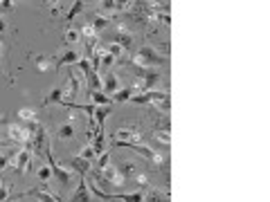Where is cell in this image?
<instances>
[{
    "label": "cell",
    "instance_id": "5",
    "mask_svg": "<svg viewBox=\"0 0 270 202\" xmlns=\"http://www.w3.org/2000/svg\"><path fill=\"white\" fill-rule=\"evenodd\" d=\"M45 159L50 162V171L54 173V178L59 180V184H61L63 189H68L70 184H72V173H74V171H65V168L61 166L56 159H54V155H52V151H50V149L45 151Z\"/></svg>",
    "mask_w": 270,
    "mask_h": 202
},
{
    "label": "cell",
    "instance_id": "40",
    "mask_svg": "<svg viewBox=\"0 0 270 202\" xmlns=\"http://www.w3.org/2000/svg\"><path fill=\"white\" fill-rule=\"evenodd\" d=\"M5 29H7V23L0 18V41H2V34H5Z\"/></svg>",
    "mask_w": 270,
    "mask_h": 202
},
{
    "label": "cell",
    "instance_id": "20",
    "mask_svg": "<svg viewBox=\"0 0 270 202\" xmlns=\"http://www.w3.org/2000/svg\"><path fill=\"white\" fill-rule=\"evenodd\" d=\"M108 23H110V20H108V16H102V14H95L93 16V29L95 32H102V29H106L108 27Z\"/></svg>",
    "mask_w": 270,
    "mask_h": 202
},
{
    "label": "cell",
    "instance_id": "13",
    "mask_svg": "<svg viewBox=\"0 0 270 202\" xmlns=\"http://www.w3.org/2000/svg\"><path fill=\"white\" fill-rule=\"evenodd\" d=\"M70 166H72V171H74V173H79L81 178H86V175L93 171V168H90V162H88V159H81L79 155L70 159Z\"/></svg>",
    "mask_w": 270,
    "mask_h": 202
},
{
    "label": "cell",
    "instance_id": "15",
    "mask_svg": "<svg viewBox=\"0 0 270 202\" xmlns=\"http://www.w3.org/2000/svg\"><path fill=\"white\" fill-rule=\"evenodd\" d=\"M102 92L108 97V99H110V97L117 92V77H115L113 72H108V77L102 81Z\"/></svg>",
    "mask_w": 270,
    "mask_h": 202
},
{
    "label": "cell",
    "instance_id": "10",
    "mask_svg": "<svg viewBox=\"0 0 270 202\" xmlns=\"http://www.w3.org/2000/svg\"><path fill=\"white\" fill-rule=\"evenodd\" d=\"M102 11L110 14H128L131 11V2H119V0H104L102 2Z\"/></svg>",
    "mask_w": 270,
    "mask_h": 202
},
{
    "label": "cell",
    "instance_id": "23",
    "mask_svg": "<svg viewBox=\"0 0 270 202\" xmlns=\"http://www.w3.org/2000/svg\"><path fill=\"white\" fill-rule=\"evenodd\" d=\"M108 112H110V106H97L95 115H97V128H104V121H106Z\"/></svg>",
    "mask_w": 270,
    "mask_h": 202
},
{
    "label": "cell",
    "instance_id": "39",
    "mask_svg": "<svg viewBox=\"0 0 270 202\" xmlns=\"http://www.w3.org/2000/svg\"><path fill=\"white\" fill-rule=\"evenodd\" d=\"M50 9H52V14L56 16V14H59V11H61V2H54V5L50 7Z\"/></svg>",
    "mask_w": 270,
    "mask_h": 202
},
{
    "label": "cell",
    "instance_id": "43",
    "mask_svg": "<svg viewBox=\"0 0 270 202\" xmlns=\"http://www.w3.org/2000/svg\"><path fill=\"white\" fill-rule=\"evenodd\" d=\"M5 146H7V144H2V142H0V149H5Z\"/></svg>",
    "mask_w": 270,
    "mask_h": 202
},
{
    "label": "cell",
    "instance_id": "28",
    "mask_svg": "<svg viewBox=\"0 0 270 202\" xmlns=\"http://www.w3.org/2000/svg\"><path fill=\"white\" fill-rule=\"evenodd\" d=\"M11 193V184L9 182H0V202H7Z\"/></svg>",
    "mask_w": 270,
    "mask_h": 202
},
{
    "label": "cell",
    "instance_id": "8",
    "mask_svg": "<svg viewBox=\"0 0 270 202\" xmlns=\"http://www.w3.org/2000/svg\"><path fill=\"white\" fill-rule=\"evenodd\" d=\"M7 133H9V140L14 144H30V128L27 126H20V124H9L7 126Z\"/></svg>",
    "mask_w": 270,
    "mask_h": 202
},
{
    "label": "cell",
    "instance_id": "24",
    "mask_svg": "<svg viewBox=\"0 0 270 202\" xmlns=\"http://www.w3.org/2000/svg\"><path fill=\"white\" fill-rule=\"evenodd\" d=\"M56 137H59V140H72V137H74V128H72V124L61 126L59 133H56Z\"/></svg>",
    "mask_w": 270,
    "mask_h": 202
},
{
    "label": "cell",
    "instance_id": "9",
    "mask_svg": "<svg viewBox=\"0 0 270 202\" xmlns=\"http://www.w3.org/2000/svg\"><path fill=\"white\" fill-rule=\"evenodd\" d=\"M25 196H32V198H36V200H41V202H61V198L54 196V193L48 189V184H41V187L27 191Z\"/></svg>",
    "mask_w": 270,
    "mask_h": 202
},
{
    "label": "cell",
    "instance_id": "21",
    "mask_svg": "<svg viewBox=\"0 0 270 202\" xmlns=\"http://www.w3.org/2000/svg\"><path fill=\"white\" fill-rule=\"evenodd\" d=\"M79 41H81V32H79V29H74V27L65 29V45H74V43H79Z\"/></svg>",
    "mask_w": 270,
    "mask_h": 202
},
{
    "label": "cell",
    "instance_id": "35",
    "mask_svg": "<svg viewBox=\"0 0 270 202\" xmlns=\"http://www.w3.org/2000/svg\"><path fill=\"white\" fill-rule=\"evenodd\" d=\"M50 175H52V171H50V166H41V168H39V178H41V182H43V184H48Z\"/></svg>",
    "mask_w": 270,
    "mask_h": 202
},
{
    "label": "cell",
    "instance_id": "38",
    "mask_svg": "<svg viewBox=\"0 0 270 202\" xmlns=\"http://www.w3.org/2000/svg\"><path fill=\"white\" fill-rule=\"evenodd\" d=\"M135 180H138L142 187H149V178H147V175H135Z\"/></svg>",
    "mask_w": 270,
    "mask_h": 202
},
{
    "label": "cell",
    "instance_id": "36",
    "mask_svg": "<svg viewBox=\"0 0 270 202\" xmlns=\"http://www.w3.org/2000/svg\"><path fill=\"white\" fill-rule=\"evenodd\" d=\"M113 63H115V58H113V56H110V54H106V56H104V58H102V65H104V70H108V67L113 65Z\"/></svg>",
    "mask_w": 270,
    "mask_h": 202
},
{
    "label": "cell",
    "instance_id": "19",
    "mask_svg": "<svg viewBox=\"0 0 270 202\" xmlns=\"http://www.w3.org/2000/svg\"><path fill=\"white\" fill-rule=\"evenodd\" d=\"M133 92H135V88H124V90H117L113 97H110V101H115V103H119V101H128L133 97Z\"/></svg>",
    "mask_w": 270,
    "mask_h": 202
},
{
    "label": "cell",
    "instance_id": "1",
    "mask_svg": "<svg viewBox=\"0 0 270 202\" xmlns=\"http://www.w3.org/2000/svg\"><path fill=\"white\" fill-rule=\"evenodd\" d=\"M27 128H30V133H32L27 149L32 151V155L36 153V157H45V151L50 149V137H48V133H45L43 124H39V121L34 119L27 124Z\"/></svg>",
    "mask_w": 270,
    "mask_h": 202
},
{
    "label": "cell",
    "instance_id": "29",
    "mask_svg": "<svg viewBox=\"0 0 270 202\" xmlns=\"http://www.w3.org/2000/svg\"><path fill=\"white\" fill-rule=\"evenodd\" d=\"M93 99H95V106H108L110 103V99L104 92H93Z\"/></svg>",
    "mask_w": 270,
    "mask_h": 202
},
{
    "label": "cell",
    "instance_id": "30",
    "mask_svg": "<svg viewBox=\"0 0 270 202\" xmlns=\"http://www.w3.org/2000/svg\"><path fill=\"white\" fill-rule=\"evenodd\" d=\"M156 140L160 142V144L169 146V144H171V135H169V133H164V130H156Z\"/></svg>",
    "mask_w": 270,
    "mask_h": 202
},
{
    "label": "cell",
    "instance_id": "41",
    "mask_svg": "<svg viewBox=\"0 0 270 202\" xmlns=\"http://www.w3.org/2000/svg\"><path fill=\"white\" fill-rule=\"evenodd\" d=\"M2 54H5V43L0 41V56H2Z\"/></svg>",
    "mask_w": 270,
    "mask_h": 202
},
{
    "label": "cell",
    "instance_id": "22",
    "mask_svg": "<svg viewBox=\"0 0 270 202\" xmlns=\"http://www.w3.org/2000/svg\"><path fill=\"white\" fill-rule=\"evenodd\" d=\"M81 11H84V2H81V0H77V2H72V9L68 11V16H65V23H68V27H70V23H72V18L77 14H81Z\"/></svg>",
    "mask_w": 270,
    "mask_h": 202
},
{
    "label": "cell",
    "instance_id": "32",
    "mask_svg": "<svg viewBox=\"0 0 270 202\" xmlns=\"http://www.w3.org/2000/svg\"><path fill=\"white\" fill-rule=\"evenodd\" d=\"M106 52L110 54V56H113V58H119V56H122V54H124V50L119 48L117 43H110V45H108V48H106Z\"/></svg>",
    "mask_w": 270,
    "mask_h": 202
},
{
    "label": "cell",
    "instance_id": "26",
    "mask_svg": "<svg viewBox=\"0 0 270 202\" xmlns=\"http://www.w3.org/2000/svg\"><path fill=\"white\" fill-rule=\"evenodd\" d=\"M81 34L86 36V43H97V32L93 29V25H84V29H81Z\"/></svg>",
    "mask_w": 270,
    "mask_h": 202
},
{
    "label": "cell",
    "instance_id": "4",
    "mask_svg": "<svg viewBox=\"0 0 270 202\" xmlns=\"http://www.w3.org/2000/svg\"><path fill=\"white\" fill-rule=\"evenodd\" d=\"M131 101L133 103H156V106L164 112H169V106H171L169 95L167 92H160V90H149V92H142V95H133Z\"/></svg>",
    "mask_w": 270,
    "mask_h": 202
},
{
    "label": "cell",
    "instance_id": "37",
    "mask_svg": "<svg viewBox=\"0 0 270 202\" xmlns=\"http://www.w3.org/2000/svg\"><path fill=\"white\" fill-rule=\"evenodd\" d=\"M14 9V2H11V0H2V2H0V11H11Z\"/></svg>",
    "mask_w": 270,
    "mask_h": 202
},
{
    "label": "cell",
    "instance_id": "2",
    "mask_svg": "<svg viewBox=\"0 0 270 202\" xmlns=\"http://www.w3.org/2000/svg\"><path fill=\"white\" fill-rule=\"evenodd\" d=\"M144 142V133L138 126H122L115 130L113 135V146L115 149H128V146H140Z\"/></svg>",
    "mask_w": 270,
    "mask_h": 202
},
{
    "label": "cell",
    "instance_id": "31",
    "mask_svg": "<svg viewBox=\"0 0 270 202\" xmlns=\"http://www.w3.org/2000/svg\"><path fill=\"white\" fill-rule=\"evenodd\" d=\"M18 117L25 121H34L36 119V112L32 110V108H23V110H18Z\"/></svg>",
    "mask_w": 270,
    "mask_h": 202
},
{
    "label": "cell",
    "instance_id": "11",
    "mask_svg": "<svg viewBox=\"0 0 270 202\" xmlns=\"http://www.w3.org/2000/svg\"><path fill=\"white\" fill-rule=\"evenodd\" d=\"M113 43H117L119 48L126 52V50H133V45H135V41H133V34L126 32V27H117V34L113 36Z\"/></svg>",
    "mask_w": 270,
    "mask_h": 202
},
{
    "label": "cell",
    "instance_id": "17",
    "mask_svg": "<svg viewBox=\"0 0 270 202\" xmlns=\"http://www.w3.org/2000/svg\"><path fill=\"white\" fill-rule=\"evenodd\" d=\"M79 52H74V50H68V52L63 54V56L59 58V61L54 63V70H59V67H63V65H72V63H77L79 61Z\"/></svg>",
    "mask_w": 270,
    "mask_h": 202
},
{
    "label": "cell",
    "instance_id": "42",
    "mask_svg": "<svg viewBox=\"0 0 270 202\" xmlns=\"http://www.w3.org/2000/svg\"><path fill=\"white\" fill-rule=\"evenodd\" d=\"M5 121H7V119H5V117H0V126H2V124H5Z\"/></svg>",
    "mask_w": 270,
    "mask_h": 202
},
{
    "label": "cell",
    "instance_id": "6",
    "mask_svg": "<svg viewBox=\"0 0 270 202\" xmlns=\"http://www.w3.org/2000/svg\"><path fill=\"white\" fill-rule=\"evenodd\" d=\"M32 151L30 149H23L18 153L9 155V164H14L16 173H30V166H32Z\"/></svg>",
    "mask_w": 270,
    "mask_h": 202
},
{
    "label": "cell",
    "instance_id": "34",
    "mask_svg": "<svg viewBox=\"0 0 270 202\" xmlns=\"http://www.w3.org/2000/svg\"><path fill=\"white\" fill-rule=\"evenodd\" d=\"M36 67H39L41 72H48L50 67H52V63H50L45 56H36Z\"/></svg>",
    "mask_w": 270,
    "mask_h": 202
},
{
    "label": "cell",
    "instance_id": "25",
    "mask_svg": "<svg viewBox=\"0 0 270 202\" xmlns=\"http://www.w3.org/2000/svg\"><path fill=\"white\" fill-rule=\"evenodd\" d=\"M108 164H110V153H102V155H99L97 166L93 168V173H102V171L108 166Z\"/></svg>",
    "mask_w": 270,
    "mask_h": 202
},
{
    "label": "cell",
    "instance_id": "33",
    "mask_svg": "<svg viewBox=\"0 0 270 202\" xmlns=\"http://www.w3.org/2000/svg\"><path fill=\"white\" fill-rule=\"evenodd\" d=\"M79 157L81 159H88V162H93L95 159V151H93V146H84V149H81V153H79Z\"/></svg>",
    "mask_w": 270,
    "mask_h": 202
},
{
    "label": "cell",
    "instance_id": "7",
    "mask_svg": "<svg viewBox=\"0 0 270 202\" xmlns=\"http://www.w3.org/2000/svg\"><path fill=\"white\" fill-rule=\"evenodd\" d=\"M79 88H81V81H79V77L74 72L68 74V81H65V88H61L63 90V99L65 103L63 106H70V103H74V99L79 97Z\"/></svg>",
    "mask_w": 270,
    "mask_h": 202
},
{
    "label": "cell",
    "instance_id": "14",
    "mask_svg": "<svg viewBox=\"0 0 270 202\" xmlns=\"http://www.w3.org/2000/svg\"><path fill=\"white\" fill-rule=\"evenodd\" d=\"M131 151H135V153H140L142 157H147L149 162H153V164H162V155H158L156 151H151V149H147V146H128Z\"/></svg>",
    "mask_w": 270,
    "mask_h": 202
},
{
    "label": "cell",
    "instance_id": "12",
    "mask_svg": "<svg viewBox=\"0 0 270 202\" xmlns=\"http://www.w3.org/2000/svg\"><path fill=\"white\" fill-rule=\"evenodd\" d=\"M70 202H93V198H90V191H88V182H86V178H81V182H79V189L74 191V196L70 198Z\"/></svg>",
    "mask_w": 270,
    "mask_h": 202
},
{
    "label": "cell",
    "instance_id": "3",
    "mask_svg": "<svg viewBox=\"0 0 270 202\" xmlns=\"http://www.w3.org/2000/svg\"><path fill=\"white\" fill-rule=\"evenodd\" d=\"M131 63H135V65H140V67H160V65H164V58L160 56V54L156 52L153 48H149V45H144V48H140L138 52L133 54V61Z\"/></svg>",
    "mask_w": 270,
    "mask_h": 202
},
{
    "label": "cell",
    "instance_id": "18",
    "mask_svg": "<svg viewBox=\"0 0 270 202\" xmlns=\"http://www.w3.org/2000/svg\"><path fill=\"white\" fill-rule=\"evenodd\" d=\"M50 103H65V99H63V90H61V88H54L52 92H50L48 97H45L43 99V103H41V106H50Z\"/></svg>",
    "mask_w": 270,
    "mask_h": 202
},
{
    "label": "cell",
    "instance_id": "16",
    "mask_svg": "<svg viewBox=\"0 0 270 202\" xmlns=\"http://www.w3.org/2000/svg\"><path fill=\"white\" fill-rule=\"evenodd\" d=\"M108 200H122V202H144V193H110Z\"/></svg>",
    "mask_w": 270,
    "mask_h": 202
},
{
    "label": "cell",
    "instance_id": "27",
    "mask_svg": "<svg viewBox=\"0 0 270 202\" xmlns=\"http://www.w3.org/2000/svg\"><path fill=\"white\" fill-rule=\"evenodd\" d=\"M167 198H169V189H167V193H164V198H162L160 191H149V196L144 198V202H164Z\"/></svg>",
    "mask_w": 270,
    "mask_h": 202
}]
</instances>
